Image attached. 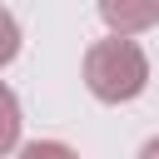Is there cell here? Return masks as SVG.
Wrapping results in <instances>:
<instances>
[{"label": "cell", "mask_w": 159, "mask_h": 159, "mask_svg": "<svg viewBox=\"0 0 159 159\" xmlns=\"http://www.w3.org/2000/svg\"><path fill=\"white\" fill-rule=\"evenodd\" d=\"M20 159H80V154L70 144H60V139H35V144L20 149Z\"/></svg>", "instance_id": "obj_5"}, {"label": "cell", "mask_w": 159, "mask_h": 159, "mask_svg": "<svg viewBox=\"0 0 159 159\" xmlns=\"http://www.w3.org/2000/svg\"><path fill=\"white\" fill-rule=\"evenodd\" d=\"M139 159H159V139H149V144L139 149Z\"/></svg>", "instance_id": "obj_6"}, {"label": "cell", "mask_w": 159, "mask_h": 159, "mask_svg": "<svg viewBox=\"0 0 159 159\" xmlns=\"http://www.w3.org/2000/svg\"><path fill=\"white\" fill-rule=\"evenodd\" d=\"M84 84L94 99L104 104H129L144 94L149 84V55L124 40V35H109V40H94L84 50Z\"/></svg>", "instance_id": "obj_1"}, {"label": "cell", "mask_w": 159, "mask_h": 159, "mask_svg": "<svg viewBox=\"0 0 159 159\" xmlns=\"http://www.w3.org/2000/svg\"><path fill=\"white\" fill-rule=\"evenodd\" d=\"M20 144V99L0 84V154H10Z\"/></svg>", "instance_id": "obj_3"}, {"label": "cell", "mask_w": 159, "mask_h": 159, "mask_svg": "<svg viewBox=\"0 0 159 159\" xmlns=\"http://www.w3.org/2000/svg\"><path fill=\"white\" fill-rule=\"evenodd\" d=\"M99 20L109 25V35H144L159 25V0H99Z\"/></svg>", "instance_id": "obj_2"}, {"label": "cell", "mask_w": 159, "mask_h": 159, "mask_svg": "<svg viewBox=\"0 0 159 159\" xmlns=\"http://www.w3.org/2000/svg\"><path fill=\"white\" fill-rule=\"evenodd\" d=\"M15 55H20V25H15V15L0 5V70H5Z\"/></svg>", "instance_id": "obj_4"}]
</instances>
